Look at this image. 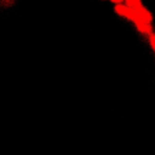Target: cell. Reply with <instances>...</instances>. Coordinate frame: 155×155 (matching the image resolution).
<instances>
[{
	"instance_id": "6da1fadb",
	"label": "cell",
	"mask_w": 155,
	"mask_h": 155,
	"mask_svg": "<svg viewBox=\"0 0 155 155\" xmlns=\"http://www.w3.org/2000/svg\"><path fill=\"white\" fill-rule=\"evenodd\" d=\"M114 11H115V13H116V15H119L120 17H122V18H125V19H127V21L132 22L134 25H137L138 23L143 22V21H140V18L138 17L137 12H136L134 10L130 8L128 6H126L125 4H121V5H115Z\"/></svg>"
},
{
	"instance_id": "7a4b0ae2",
	"label": "cell",
	"mask_w": 155,
	"mask_h": 155,
	"mask_svg": "<svg viewBox=\"0 0 155 155\" xmlns=\"http://www.w3.org/2000/svg\"><path fill=\"white\" fill-rule=\"evenodd\" d=\"M137 12V15H138V17L140 18V21H143L144 23H148V24H151L153 25V22H154V16H153V13L147 8V7H144V6H142L139 10H137L136 11Z\"/></svg>"
},
{
	"instance_id": "3957f363",
	"label": "cell",
	"mask_w": 155,
	"mask_h": 155,
	"mask_svg": "<svg viewBox=\"0 0 155 155\" xmlns=\"http://www.w3.org/2000/svg\"><path fill=\"white\" fill-rule=\"evenodd\" d=\"M124 2H125V5H126V6H128L130 8L134 10V11L139 10V8L143 6L142 0H124Z\"/></svg>"
},
{
	"instance_id": "277c9868",
	"label": "cell",
	"mask_w": 155,
	"mask_h": 155,
	"mask_svg": "<svg viewBox=\"0 0 155 155\" xmlns=\"http://www.w3.org/2000/svg\"><path fill=\"white\" fill-rule=\"evenodd\" d=\"M148 41H149V45H150V47L153 48V51L155 52V34L153 33V34H150L149 36H148Z\"/></svg>"
},
{
	"instance_id": "5b68a950",
	"label": "cell",
	"mask_w": 155,
	"mask_h": 155,
	"mask_svg": "<svg viewBox=\"0 0 155 155\" xmlns=\"http://www.w3.org/2000/svg\"><path fill=\"white\" fill-rule=\"evenodd\" d=\"M110 2H113L114 5H121V4H124V0H109Z\"/></svg>"
},
{
	"instance_id": "8992f818",
	"label": "cell",
	"mask_w": 155,
	"mask_h": 155,
	"mask_svg": "<svg viewBox=\"0 0 155 155\" xmlns=\"http://www.w3.org/2000/svg\"><path fill=\"white\" fill-rule=\"evenodd\" d=\"M154 34H155V31H154Z\"/></svg>"
}]
</instances>
